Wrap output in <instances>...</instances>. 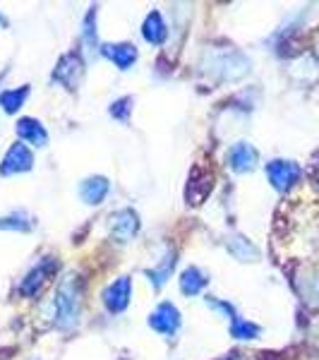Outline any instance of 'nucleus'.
Masks as SVG:
<instances>
[{
    "instance_id": "17",
    "label": "nucleus",
    "mask_w": 319,
    "mask_h": 360,
    "mask_svg": "<svg viewBox=\"0 0 319 360\" xmlns=\"http://www.w3.org/2000/svg\"><path fill=\"white\" fill-rule=\"evenodd\" d=\"M173 269H176V250H173V248H166V255L159 259V264H154L152 269H147L144 274H147L149 283H152L156 291H159V288H164V286H166V281L171 278Z\"/></svg>"
},
{
    "instance_id": "18",
    "label": "nucleus",
    "mask_w": 319,
    "mask_h": 360,
    "mask_svg": "<svg viewBox=\"0 0 319 360\" xmlns=\"http://www.w3.org/2000/svg\"><path fill=\"white\" fill-rule=\"evenodd\" d=\"M295 288H298L300 298L305 300V305L319 307V274H315V271H303V274H298Z\"/></svg>"
},
{
    "instance_id": "25",
    "label": "nucleus",
    "mask_w": 319,
    "mask_h": 360,
    "mask_svg": "<svg viewBox=\"0 0 319 360\" xmlns=\"http://www.w3.org/2000/svg\"><path fill=\"white\" fill-rule=\"evenodd\" d=\"M108 113H111L115 120H120V123H127L132 113V96H123V98H118V101H113Z\"/></svg>"
},
{
    "instance_id": "5",
    "label": "nucleus",
    "mask_w": 319,
    "mask_h": 360,
    "mask_svg": "<svg viewBox=\"0 0 319 360\" xmlns=\"http://www.w3.org/2000/svg\"><path fill=\"white\" fill-rule=\"evenodd\" d=\"M181 324H183L181 312H178V307L173 303H168V300L156 305L154 312L149 315V327H152L154 332H159L161 336H166V339L176 336Z\"/></svg>"
},
{
    "instance_id": "11",
    "label": "nucleus",
    "mask_w": 319,
    "mask_h": 360,
    "mask_svg": "<svg viewBox=\"0 0 319 360\" xmlns=\"http://www.w3.org/2000/svg\"><path fill=\"white\" fill-rule=\"evenodd\" d=\"M15 132L22 142L29 144V147L44 149L46 144H48V132H46V127L41 125V120H37V118H20L15 125Z\"/></svg>"
},
{
    "instance_id": "15",
    "label": "nucleus",
    "mask_w": 319,
    "mask_h": 360,
    "mask_svg": "<svg viewBox=\"0 0 319 360\" xmlns=\"http://www.w3.org/2000/svg\"><path fill=\"white\" fill-rule=\"evenodd\" d=\"M108 190H111V183H108V178L103 176H91L82 180V185H79V197L84 200V205H101L103 200H106Z\"/></svg>"
},
{
    "instance_id": "9",
    "label": "nucleus",
    "mask_w": 319,
    "mask_h": 360,
    "mask_svg": "<svg viewBox=\"0 0 319 360\" xmlns=\"http://www.w3.org/2000/svg\"><path fill=\"white\" fill-rule=\"evenodd\" d=\"M226 164L235 173H250L259 164V154L250 142H235L226 152Z\"/></svg>"
},
{
    "instance_id": "27",
    "label": "nucleus",
    "mask_w": 319,
    "mask_h": 360,
    "mask_svg": "<svg viewBox=\"0 0 319 360\" xmlns=\"http://www.w3.org/2000/svg\"><path fill=\"white\" fill-rule=\"evenodd\" d=\"M0 27H8V20L3 17V13H0Z\"/></svg>"
},
{
    "instance_id": "14",
    "label": "nucleus",
    "mask_w": 319,
    "mask_h": 360,
    "mask_svg": "<svg viewBox=\"0 0 319 360\" xmlns=\"http://www.w3.org/2000/svg\"><path fill=\"white\" fill-rule=\"evenodd\" d=\"M226 248H228V252L233 255L237 262H259V257H262L259 248L254 245L250 238H245L240 233H233V236L226 238Z\"/></svg>"
},
{
    "instance_id": "8",
    "label": "nucleus",
    "mask_w": 319,
    "mask_h": 360,
    "mask_svg": "<svg viewBox=\"0 0 319 360\" xmlns=\"http://www.w3.org/2000/svg\"><path fill=\"white\" fill-rule=\"evenodd\" d=\"M103 305H106L108 312L118 315V312L127 310L130 305V298H132V278L130 276H120L115 278L113 283H108L106 291H103Z\"/></svg>"
},
{
    "instance_id": "24",
    "label": "nucleus",
    "mask_w": 319,
    "mask_h": 360,
    "mask_svg": "<svg viewBox=\"0 0 319 360\" xmlns=\"http://www.w3.org/2000/svg\"><path fill=\"white\" fill-rule=\"evenodd\" d=\"M0 229L3 231H22V233H25V231L32 229V221H29L27 214L15 212V214H10V217L0 219Z\"/></svg>"
},
{
    "instance_id": "7",
    "label": "nucleus",
    "mask_w": 319,
    "mask_h": 360,
    "mask_svg": "<svg viewBox=\"0 0 319 360\" xmlns=\"http://www.w3.org/2000/svg\"><path fill=\"white\" fill-rule=\"evenodd\" d=\"M108 231H111V236L118 243L132 240V238L137 236V231H139V217H137V212H135V209H130V207L113 212L111 219H108Z\"/></svg>"
},
{
    "instance_id": "23",
    "label": "nucleus",
    "mask_w": 319,
    "mask_h": 360,
    "mask_svg": "<svg viewBox=\"0 0 319 360\" xmlns=\"http://www.w3.org/2000/svg\"><path fill=\"white\" fill-rule=\"evenodd\" d=\"M82 39H84V44L89 46V51L94 49L96 51V46H98V34H96V8H91L89 13H86L84 17V25H82Z\"/></svg>"
},
{
    "instance_id": "6",
    "label": "nucleus",
    "mask_w": 319,
    "mask_h": 360,
    "mask_svg": "<svg viewBox=\"0 0 319 360\" xmlns=\"http://www.w3.org/2000/svg\"><path fill=\"white\" fill-rule=\"evenodd\" d=\"M34 166V154L25 142H15L13 147L5 152L3 164H0V176H17V173H27Z\"/></svg>"
},
{
    "instance_id": "26",
    "label": "nucleus",
    "mask_w": 319,
    "mask_h": 360,
    "mask_svg": "<svg viewBox=\"0 0 319 360\" xmlns=\"http://www.w3.org/2000/svg\"><path fill=\"white\" fill-rule=\"evenodd\" d=\"M207 305L209 307H214V310H219V312H223L226 317L230 319V322H233V319L237 317V312H235V307L228 303V300H216V298H211V295H207Z\"/></svg>"
},
{
    "instance_id": "1",
    "label": "nucleus",
    "mask_w": 319,
    "mask_h": 360,
    "mask_svg": "<svg viewBox=\"0 0 319 360\" xmlns=\"http://www.w3.org/2000/svg\"><path fill=\"white\" fill-rule=\"evenodd\" d=\"M82 295L84 283L77 274H67L58 283L56 295L48 303V317L58 329H65L67 332V329L77 327L79 315H82Z\"/></svg>"
},
{
    "instance_id": "3",
    "label": "nucleus",
    "mask_w": 319,
    "mask_h": 360,
    "mask_svg": "<svg viewBox=\"0 0 319 360\" xmlns=\"http://www.w3.org/2000/svg\"><path fill=\"white\" fill-rule=\"evenodd\" d=\"M82 77H84V60L77 51H70V53L63 56L53 70V82L63 84L70 91L79 89Z\"/></svg>"
},
{
    "instance_id": "12",
    "label": "nucleus",
    "mask_w": 319,
    "mask_h": 360,
    "mask_svg": "<svg viewBox=\"0 0 319 360\" xmlns=\"http://www.w3.org/2000/svg\"><path fill=\"white\" fill-rule=\"evenodd\" d=\"M98 51H101V56L108 58V60H111L118 70H130L137 63V58H139L137 46L135 44H125V41H120V44H103Z\"/></svg>"
},
{
    "instance_id": "10",
    "label": "nucleus",
    "mask_w": 319,
    "mask_h": 360,
    "mask_svg": "<svg viewBox=\"0 0 319 360\" xmlns=\"http://www.w3.org/2000/svg\"><path fill=\"white\" fill-rule=\"evenodd\" d=\"M56 259L53 257H46L44 262H39L34 269H29V274L22 278V283H20V293L22 295H39L41 293V288L48 283V278L56 274Z\"/></svg>"
},
{
    "instance_id": "19",
    "label": "nucleus",
    "mask_w": 319,
    "mask_h": 360,
    "mask_svg": "<svg viewBox=\"0 0 319 360\" xmlns=\"http://www.w3.org/2000/svg\"><path fill=\"white\" fill-rule=\"evenodd\" d=\"M209 286V276L200 266H188L181 274V291L185 295H200Z\"/></svg>"
},
{
    "instance_id": "4",
    "label": "nucleus",
    "mask_w": 319,
    "mask_h": 360,
    "mask_svg": "<svg viewBox=\"0 0 319 360\" xmlns=\"http://www.w3.org/2000/svg\"><path fill=\"white\" fill-rule=\"evenodd\" d=\"M266 178H269L271 188L278 193H288L295 183L300 180V166L295 161L274 159L266 164Z\"/></svg>"
},
{
    "instance_id": "21",
    "label": "nucleus",
    "mask_w": 319,
    "mask_h": 360,
    "mask_svg": "<svg viewBox=\"0 0 319 360\" xmlns=\"http://www.w3.org/2000/svg\"><path fill=\"white\" fill-rule=\"evenodd\" d=\"M228 332H230V336H233V339H237V341H252V339H259L262 329H259V324L247 322V319H242V317H235L233 322H230Z\"/></svg>"
},
{
    "instance_id": "22",
    "label": "nucleus",
    "mask_w": 319,
    "mask_h": 360,
    "mask_svg": "<svg viewBox=\"0 0 319 360\" xmlns=\"http://www.w3.org/2000/svg\"><path fill=\"white\" fill-rule=\"evenodd\" d=\"M319 72V63H315V58L312 56H300L298 60L291 65V75L295 77L305 79V82H310V79H315Z\"/></svg>"
},
{
    "instance_id": "28",
    "label": "nucleus",
    "mask_w": 319,
    "mask_h": 360,
    "mask_svg": "<svg viewBox=\"0 0 319 360\" xmlns=\"http://www.w3.org/2000/svg\"><path fill=\"white\" fill-rule=\"evenodd\" d=\"M228 360H250V358H245V356H233V358H228Z\"/></svg>"
},
{
    "instance_id": "16",
    "label": "nucleus",
    "mask_w": 319,
    "mask_h": 360,
    "mask_svg": "<svg viewBox=\"0 0 319 360\" xmlns=\"http://www.w3.org/2000/svg\"><path fill=\"white\" fill-rule=\"evenodd\" d=\"M142 37H144V41L152 44V46L166 44L168 25L164 22V15H161L159 10H152V13L147 15V20H144V25H142Z\"/></svg>"
},
{
    "instance_id": "2",
    "label": "nucleus",
    "mask_w": 319,
    "mask_h": 360,
    "mask_svg": "<svg viewBox=\"0 0 319 360\" xmlns=\"http://www.w3.org/2000/svg\"><path fill=\"white\" fill-rule=\"evenodd\" d=\"M202 70L216 82H237L250 72V58L233 46L207 49L202 56Z\"/></svg>"
},
{
    "instance_id": "20",
    "label": "nucleus",
    "mask_w": 319,
    "mask_h": 360,
    "mask_svg": "<svg viewBox=\"0 0 319 360\" xmlns=\"http://www.w3.org/2000/svg\"><path fill=\"white\" fill-rule=\"evenodd\" d=\"M27 96H29V86H17V89H5V91H0V108H3L5 113H17L22 106H25V101H27Z\"/></svg>"
},
{
    "instance_id": "13",
    "label": "nucleus",
    "mask_w": 319,
    "mask_h": 360,
    "mask_svg": "<svg viewBox=\"0 0 319 360\" xmlns=\"http://www.w3.org/2000/svg\"><path fill=\"white\" fill-rule=\"evenodd\" d=\"M211 173L204 171V168H195L193 176L188 180V205H202L207 200V195L211 193L214 183H211Z\"/></svg>"
},
{
    "instance_id": "29",
    "label": "nucleus",
    "mask_w": 319,
    "mask_h": 360,
    "mask_svg": "<svg viewBox=\"0 0 319 360\" xmlns=\"http://www.w3.org/2000/svg\"><path fill=\"white\" fill-rule=\"evenodd\" d=\"M317 176H319V173H317Z\"/></svg>"
}]
</instances>
